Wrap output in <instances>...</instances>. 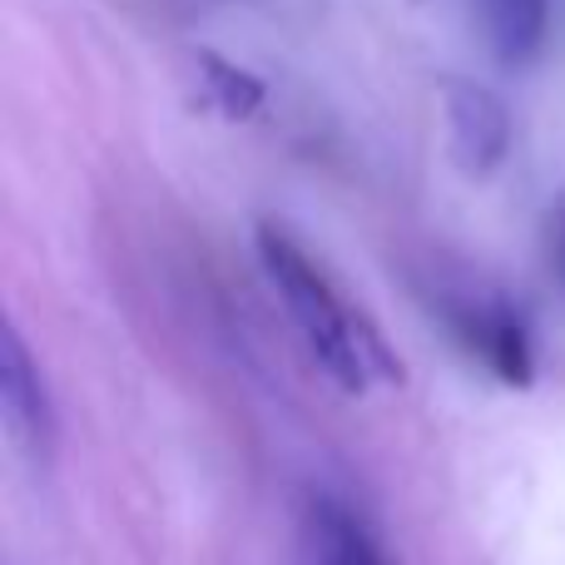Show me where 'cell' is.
Wrapping results in <instances>:
<instances>
[{"mask_svg": "<svg viewBox=\"0 0 565 565\" xmlns=\"http://www.w3.org/2000/svg\"><path fill=\"white\" fill-rule=\"evenodd\" d=\"M258 264L288 308L302 348L342 392H367L372 382H402V362L382 332L338 292L322 264L282 224H258Z\"/></svg>", "mask_w": 565, "mask_h": 565, "instance_id": "6da1fadb", "label": "cell"}, {"mask_svg": "<svg viewBox=\"0 0 565 565\" xmlns=\"http://www.w3.org/2000/svg\"><path fill=\"white\" fill-rule=\"evenodd\" d=\"M481 40L501 70H526L546 50L551 0H471Z\"/></svg>", "mask_w": 565, "mask_h": 565, "instance_id": "8992f818", "label": "cell"}, {"mask_svg": "<svg viewBox=\"0 0 565 565\" xmlns=\"http://www.w3.org/2000/svg\"><path fill=\"white\" fill-rule=\"evenodd\" d=\"M0 417L6 431L30 461H45L55 451V412H50V392L40 382V367L30 358L25 338L15 322L0 332Z\"/></svg>", "mask_w": 565, "mask_h": 565, "instance_id": "3957f363", "label": "cell"}, {"mask_svg": "<svg viewBox=\"0 0 565 565\" xmlns=\"http://www.w3.org/2000/svg\"><path fill=\"white\" fill-rule=\"evenodd\" d=\"M302 546H308V565H392L377 531L362 521V511L332 491L308 501Z\"/></svg>", "mask_w": 565, "mask_h": 565, "instance_id": "5b68a950", "label": "cell"}, {"mask_svg": "<svg viewBox=\"0 0 565 565\" xmlns=\"http://www.w3.org/2000/svg\"><path fill=\"white\" fill-rule=\"evenodd\" d=\"M447 135L451 154L467 174L487 179L491 169L507 164L511 154V109L501 105L497 89L477 79H451L447 85Z\"/></svg>", "mask_w": 565, "mask_h": 565, "instance_id": "277c9868", "label": "cell"}, {"mask_svg": "<svg viewBox=\"0 0 565 565\" xmlns=\"http://www.w3.org/2000/svg\"><path fill=\"white\" fill-rule=\"evenodd\" d=\"M199 89H204V105H214L224 119H248L264 109L268 89L258 75H248L244 65H234V60L214 55V50H204L199 55Z\"/></svg>", "mask_w": 565, "mask_h": 565, "instance_id": "52a82bcc", "label": "cell"}, {"mask_svg": "<svg viewBox=\"0 0 565 565\" xmlns=\"http://www.w3.org/2000/svg\"><path fill=\"white\" fill-rule=\"evenodd\" d=\"M546 264H551V278L565 288V194L546 209Z\"/></svg>", "mask_w": 565, "mask_h": 565, "instance_id": "ba28073f", "label": "cell"}, {"mask_svg": "<svg viewBox=\"0 0 565 565\" xmlns=\"http://www.w3.org/2000/svg\"><path fill=\"white\" fill-rule=\"evenodd\" d=\"M447 322L471 348V358L487 362L501 382L526 387L536 377V348H531V328L516 302L497 298V292H461L447 302Z\"/></svg>", "mask_w": 565, "mask_h": 565, "instance_id": "7a4b0ae2", "label": "cell"}]
</instances>
